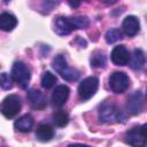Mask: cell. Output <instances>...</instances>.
Masks as SVG:
<instances>
[{"instance_id":"cell-11","label":"cell","mask_w":147,"mask_h":147,"mask_svg":"<svg viewBox=\"0 0 147 147\" xmlns=\"http://www.w3.org/2000/svg\"><path fill=\"white\" fill-rule=\"evenodd\" d=\"M75 30L71 17H64V16H57L54 22V31L59 36H67L70 34Z\"/></svg>"},{"instance_id":"cell-8","label":"cell","mask_w":147,"mask_h":147,"mask_svg":"<svg viewBox=\"0 0 147 147\" xmlns=\"http://www.w3.org/2000/svg\"><path fill=\"white\" fill-rule=\"evenodd\" d=\"M145 105V96L141 91H134L131 93L126 100V110L131 115H138L142 111Z\"/></svg>"},{"instance_id":"cell-1","label":"cell","mask_w":147,"mask_h":147,"mask_svg":"<svg viewBox=\"0 0 147 147\" xmlns=\"http://www.w3.org/2000/svg\"><path fill=\"white\" fill-rule=\"evenodd\" d=\"M99 119L102 123L113 124V123H123L126 119L124 113L119 107L113 102H105L100 106L99 109Z\"/></svg>"},{"instance_id":"cell-14","label":"cell","mask_w":147,"mask_h":147,"mask_svg":"<svg viewBox=\"0 0 147 147\" xmlns=\"http://www.w3.org/2000/svg\"><path fill=\"white\" fill-rule=\"evenodd\" d=\"M54 129L47 124V123H41L37 126L36 130V138L41 141V142H47L49 140H52V138L54 137Z\"/></svg>"},{"instance_id":"cell-22","label":"cell","mask_w":147,"mask_h":147,"mask_svg":"<svg viewBox=\"0 0 147 147\" xmlns=\"http://www.w3.org/2000/svg\"><path fill=\"white\" fill-rule=\"evenodd\" d=\"M71 21H72L75 30H77V29H85L90 24V21H88V18L86 16H75V17H71Z\"/></svg>"},{"instance_id":"cell-4","label":"cell","mask_w":147,"mask_h":147,"mask_svg":"<svg viewBox=\"0 0 147 147\" xmlns=\"http://www.w3.org/2000/svg\"><path fill=\"white\" fill-rule=\"evenodd\" d=\"M21 99L16 94L7 95L0 103V113L6 118H14L21 111Z\"/></svg>"},{"instance_id":"cell-20","label":"cell","mask_w":147,"mask_h":147,"mask_svg":"<svg viewBox=\"0 0 147 147\" xmlns=\"http://www.w3.org/2000/svg\"><path fill=\"white\" fill-rule=\"evenodd\" d=\"M56 80H57L56 76L52 71H45L44 75L41 76V86L45 90H49L55 85Z\"/></svg>"},{"instance_id":"cell-2","label":"cell","mask_w":147,"mask_h":147,"mask_svg":"<svg viewBox=\"0 0 147 147\" xmlns=\"http://www.w3.org/2000/svg\"><path fill=\"white\" fill-rule=\"evenodd\" d=\"M53 68L67 82H75L79 78V71L69 67L65 57L62 54H59L53 59Z\"/></svg>"},{"instance_id":"cell-17","label":"cell","mask_w":147,"mask_h":147,"mask_svg":"<svg viewBox=\"0 0 147 147\" xmlns=\"http://www.w3.org/2000/svg\"><path fill=\"white\" fill-rule=\"evenodd\" d=\"M130 67L134 70H140L144 68L146 59H145V54L141 49L136 48L132 53V55H130Z\"/></svg>"},{"instance_id":"cell-24","label":"cell","mask_w":147,"mask_h":147,"mask_svg":"<svg viewBox=\"0 0 147 147\" xmlns=\"http://www.w3.org/2000/svg\"><path fill=\"white\" fill-rule=\"evenodd\" d=\"M69 147H90L88 145H83V144H71Z\"/></svg>"},{"instance_id":"cell-15","label":"cell","mask_w":147,"mask_h":147,"mask_svg":"<svg viewBox=\"0 0 147 147\" xmlns=\"http://www.w3.org/2000/svg\"><path fill=\"white\" fill-rule=\"evenodd\" d=\"M14 127H15L16 131H20V132H30L32 130V127H33V118H32V116L29 115V114L21 116L18 119L15 121Z\"/></svg>"},{"instance_id":"cell-13","label":"cell","mask_w":147,"mask_h":147,"mask_svg":"<svg viewBox=\"0 0 147 147\" xmlns=\"http://www.w3.org/2000/svg\"><path fill=\"white\" fill-rule=\"evenodd\" d=\"M122 26H123L124 33L127 37H133L140 30V22H139L138 17H136L133 15H129V16H126L124 18Z\"/></svg>"},{"instance_id":"cell-18","label":"cell","mask_w":147,"mask_h":147,"mask_svg":"<svg viewBox=\"0 0 147 147\" xmlns=\"http://www.w3.org/2000/svg\"><path fill=\"white\" fill-rule=\"evenodd\" d=\"M90 62H91V67H93V68H105L106 63H107V59L102 52L95 51L92 54Z\"/></svg>"},{"instance_id":"cell-5","label":"cell","mask_w":147,"mask_h":147,"mask_svg":"<svg viewBox=\"0 0 147 147\" xmlns=\"http://www.w3.org/2000/svg\"><path fill=\"white\" fill-rule=\"evenodd\" d=\"M147 125L136 126L125 133V142L132 147H146L147 145Z\"/></svg>"},{"instance_id":"cell-10","label":"cell","mask_w":147,"mask_h":147,"mask_svg":"<svg viewBox=\"0 0 147 147\" xmlns=\"http://www.w3.org/2000/svg\"><path fill=\"white\" fill-rule=\"evenodd\" d=\"M110 59L116 65H125L130 61V52L124 45L115 46L110 53Z\"/></svg>"},{"instance_id":"cell-7","label":"cell","mask_w":147,"mask_h":147,"mask_svg":"<svg viewBox=\"0 0 147 147\" xmlns=\"http://www.w3.org/2000/svg\"><path fill=\"white\" fill-rule=\"evenodd\" d=\"M99 87V79L96 77H87L83 79L78 85V95L82 100L91 99Z\"/></svg>"},{"instance_id":"cell-9","label":"cell","mask_w":147,"mask_h":147,"mask_svg":"<svg viewBox=\"0 0 147 147\" xmlns=\"http://www.w3.org/2000/svg\"><path fill=\"white\" fill-rule=\"evenodd\" d=\"M30 106L37 110H42L47 107V99L42 92L36 88H31L26 94Z\"/></svg>"},{"instance_id":"cell-16","label":"cell","mask_w":147,"mask_h":147,"mask_svg":"<svg viewBox=\"0 0 147 147\" xmlns=\"http://www.w3.org/2000/svg\"><path fill=\"white\" fill-rule=\"evenodd\" d=\"M17 25V18L9 14V13H2L0 15V30L9 32L14 30V28Z\"/></svg>"},{"instance_id":"cell-23","label":"cell","mask_w":147,"mask_h":147,"mask_svg":"<svg viewBox=\"0 0 147 147\" xmlns=\"http://www.w3.org/2000/svg\"><path fill=\"white\" fill-rule=\"evenodd\" d=\"M0 86L3 90H10L13 87V78L7 72L0 74Z\"/></svg>"},{"instance_id":"cell-6","label":"cell","mask_w":147,"mask_h":147,"mask_svg":"<svg viewBox=\"0 0 147 147\" xmlns=\"http://www.w3.org/2000/svg\"><path fill=\"white\" fill-rule=\"evenodd\" d=\"M130 79L129 76L123 71H114L109 76V86L114 93H123L129 88Z\"/></svg>"},{"instance_id":"cell-21","label":"cell","mask_w":147,"mask_h":147,"mask_svg":"<svg viewBox=\"0 0 147 147\" xmlns=\"http://www.w3.org/2000/svg\"><path fill=\"white\" fill-rule=\"evenodd\" d=\"M105 38H106V41L108 44H114V42L121 40L123 38V34H122V31L119 29H110L107 31Z\"/></svg>"},{"instance_id":"cell-19","label":"cell","mask_w":147,"mask_h":147,"mask_svg":"<svg viewBox=\"0 0 147 147\" xmlns=\"http://www.w3.org/2000/svg\"><path fill=\"white\" fill-rule=\"evenodd\" d=\"M69 122V115L67 111L60 109V110H56L54 114H53V123L59 126V127H63L68 124Z\"/></svg>"},{"instance_id":"cell-3","label":"cell","mask_w":147,"mask_h":147,"mask_svg":"<svg viewBox=\"0 0 147 147\" xmlns=\"http://www.w3.org/2000/svg\"><path fill=\"white\" fill-rule=\"evenodd\" d=\"M10 76H11L13 80H15L22 90L28 88V85H29L30 78H31V74H30V69L28 68V65L25 63H23L21 61H16L11 67Z\"/></svg>"},{"instance_id":"cell-25","label":"cell","mask_w":147,"mask_h":147,"mask_svg":"<svg viewBox=\"0 0 147 147\" xmlns=\"http://www.w3.org/2000/svg\"><path fill=\"white\" fill-rule=\"evenodd\" d=\"M69 5H70L71 7H74V8H76V7H78V6L80 5V2H72V1H69Z\"/></svg>"},{"instance_id":"cell-12","label":"cell","mask_w":147,"mask_h":147,"mask_svg":"<svg viewBox=\"0 0 147 147\" xmlns=\"http://www.w3.org/2000/svg\"><path fill=\"white\" fill-rule=\"evenodd\" d=\"M70 94V88L67 85H59L54 88L53 93H52V102L54 106L56 107H62Z\"/></svg>"}]
</instances>
